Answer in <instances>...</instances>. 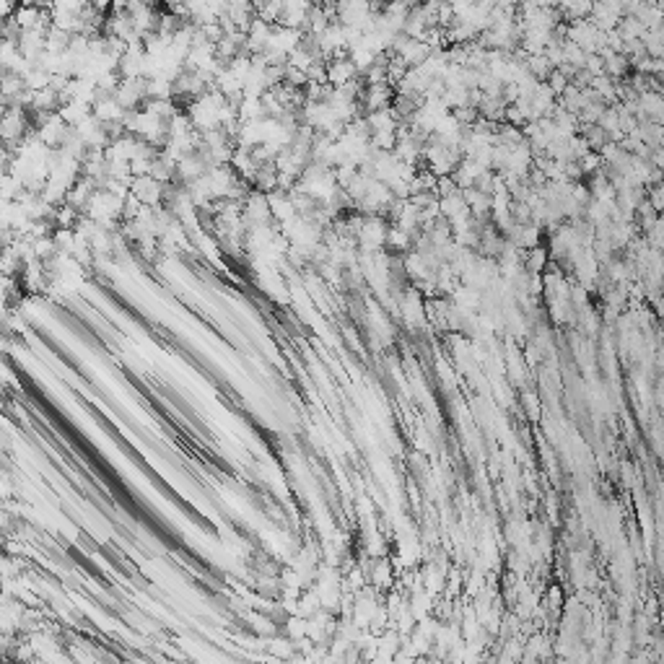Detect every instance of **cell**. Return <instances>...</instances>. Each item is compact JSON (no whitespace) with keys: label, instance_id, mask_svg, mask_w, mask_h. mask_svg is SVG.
Listing matches in <instances>:
<instances>
[{"label":"cell","instance_id":"6da1fadb","mask_svg":"<svg viewBox=\"0 0 664 664\" xmlns=\"http://www.w3.org/2000/svg\"><path fill=\"white\" fill-rule=\"evenodd\" d=\"M24 91H26V83H24L21 76H16V73H6V76H3V80H0V94H3L10 104L19 99Z\"/></svg>","mask_w":664,"mask_h":664},{"label":"cell","instance_id":"7a4b0ae2","mask_svg":"<svg viewBox=\"0 0 664 664\" xmlns=\"http://www.w3.org/2000/svg\"><path fill=\"white\" fill-rule=\"evenodd\" d=\"M3 76H6V70H3V68H0V80H3Z\"/></svg>","mask_w":664,"mask_h":664}]
</instances>
